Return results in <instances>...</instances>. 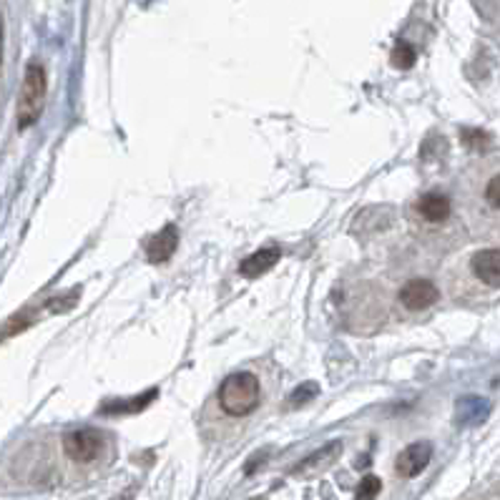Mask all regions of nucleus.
Instances as JSON below:
<instances>
[{
	"mask_svg": "<svg viewBox=\"0 0 500 500\" xmlns=\"http://www.w3.org/2000/svg\"><path fill=\"white\" fill-rule=\"evenodd\" d=\"M262 402V385L251 373H234L219 387V405L231 418H244Z\"/></svg>",
	"mask_w": 500,
	"mask_h": 500,
	"instance_id": "nucleus-1",
	"label": "nucleus"
},
{
	"mask_svg": "<svg viewBox=\"0 0 500 500\" xmlns=\"http://www.w3.org/2000/svg\"><path fill=\"white\" fill-rule=\"evenodd\" d=\"M63 453L73 463H93L103 453V435L99 430H73L63 435Z\"/></svg>",
	"mask_w": 500,
	"mask_h": 500,
	"instance_id": "nucleus-3",
	"label": "nucleus"
},
{
	"mask_svg": "<svg viewBox=\"0 0 500 500\" xmlns=\"http://www.w3.org/2000/svg\"><path fill=\"white\" fill-rule=\"evenodd\" d=\"M488 202L493 209H498L500 206V179L498 176H493L488 184Z\"/></svg>",
	"mask_w": 500,
	"mask_h": 500,
	"instance_id": "nucleus-15",
	"label": "nucleus"
},
{
	"mask_svg": "<svg viewBox=\"0 0 500 500\" xmlns=\"http://www.w3.org/2000/svg\"><path fill=\"white\" fill-rule=\"evenodd\" d=\"M392 66L400 71L405 69H412L415 66V61H418V53H415V48L410 46V43H405V41H400L398 46L392 48Z\"/></svg>",
	"mask_w": 500,
	"mask_h": 500,
	"instance_id": "nucleus-11",
	"label": "nucleus"
},
{
	"mask_svg": "<svg viewBox=\"0 0 500 500\" xmlns=\"http://www.w3.org/2000/svg\"><path fill=\"white\" fill-rule=\"evenodd\" d=\"M415 212H418L425 222L440 224V222H445V219L450 216V199L440 192L422 193L420 199H418V204H415Z\"/></svg>",
	"mask_w": 500,
	"mask_h": 500,
	"instance_id": "nucleus-10",
	"label": "nucleus"
},
{
	"mask_svg": "<svg viewBox=\"0 0 500 500\" xmlns=\"http://www.w3.org/2000/svg\"><path fill=\"white\" fill-rule=\"evenodd\" d=\"M179 247V229L169 224L146 241V259L151 264H161L171 259V254Z\"/></svg>",
	"mask_w": 500,
	"mask_h": 500,
	"instance_id": "nucleus-6",
	"label": "nucleus"
},
{
	"mask_svg": "<svg viewBox=\"0 0 500 500\" xmlns=\"http://www.w3.org/2000/svg\"><path fill=\"white\" fill-rule=\"evenodd\" d=\"M319 392V387L315 385V382H307V385L297 387L295 392H292V398H289V402H292V408H299L302 402H309V400L315 398Z\"/></svg>",
	"mask_w": 500,
	"mask_h": 500,
	"instance_id": "nucleus-14",
	"label": "nucleus"
},
{
	"mask_svg": "<svg viewBox=\"0 0 500 500\" xmlns=\"http://www.w3.org/2000/svg\"><path fill=\"white\" fill-rule=\"evenodd\" d=\"M438 297H440L438 287L428 279H412L400 289V302L410 312H422V309L432 307L438 302Z\"/></svg>",
	"mask_w": 500,
	"mask_h": 500,
	"instance_id": "nucleus-5",
	"label": "nucleus"
},
{
	"mask_svg": "<svg viewBox=\"0 0 500 500\" xmlns=\"http://www.w3.org/2000/svg\"><path fill=\"white\" fill-rule=\"evenodd\" d=\"M0 56H3V38H0Z\"/></svg>",
	"mask_w": 500,
	"mask_h": 500,
	"instance_id": "nucleus-16",
	"label": "nucleus"
},
{
	"mask_svg": "<svg viewBox=\"0 0 500 500\" xmlns=\"http://www.w3.org/2000/svg\"><path fill=\"white\" fill-rule=\"evenodd\" d=\"M46 69L41 63H28L25 69L24 86H21V93H18V108H15V116H18V131H25L41 118L43 114V103H46Z\"/></svg>",
	"mask_w": 500,
	"mask_h": 500,
	"instance_id": "nucleus-2",
	"label": "nucleus"
},
{
	"mask_svg": "<svg viewBox=\"0 0 500 500\" xmlns=\"http://www.w3.org/2000/svg\"><path fill=\"white\" fill-rule=\"evenodd\" d=\"M430 458H432L430 443H425V440L412 443L398 455V460H395V470H398L400 477H418L425 467L430 466Z\"/></svg>",
	"mask_w": 500,
	"mask_h": 500,
	"instance_id": "nucleus-4",
	"label": "nucleus"
},
{
	"mask_svg": "<svg viewBox=\"0 0 500 500\" xmlns=\"http://www.w3.org/2000/svg\"><path fill=\"white\" fill-rule=\"evenodd\" d=\"M340 453H342L340 440H335V443L325 445V448H319L317 453H312L307 460H302V463L295 467V476H305V477L317 476V473H322V470H327L332 463H337Z\"/></svg>",
	"mask_w": 500,
	"mask_h": 500,
	"instance_id": "nucleus-9",
	"label": "nucleus"
},
{
	"mask_svg": "<svg viewBox=\"0 0 500 500\" xmlns=\"http://www.w3.org/2000/svg\"><path fill=\"white\" fill-rule=\"evenodd\" d=\"M380 490H382V480L377 476H367L363 483L357 486V493H354V495H357V500H375L377 495H380Z\"/></svg>",
	"mask_w": 500,
	"mask_h": 500,
	"instance_id": "nucleus-13",
	"label": "nucleus"
},
{
	"mask_svg": "<svg viewBox=\"0 0 500 500\" xmlns=\"http://www.w3.org/2000/svg\"><path fill=\"white\" fill-rule=\"evenodd\" d=\"M470 269L483 285L498 289L500 287V251L498 250H483L473 254L470 259Z\"/></svg>",
	"mask_w": 500,
	"mask_h": 500,
	"instance_id": "nucleus-7",
	"label": "nucleus"
},
{
	"mask_svg": "<svg viewBox=\"0 0 500 500\" xmlns=\"http://www.w3.org/2000/svg\"><path fill=\"white\" fill-rule=\"evenodd\" d=\"M156 398V390H148L146 392V398H144V395H138L137 400H131V402H111V405H106V412H116V415H118V412H138V410H144L148 405V402H151V400Z\"/></svg>",
	"mask_w": 500,
	"mask_h": 500,
	"instance_id": "nucleus-12",
	"label": "nucleus"
},
{
	"mask_svg": "<svg viewBox=\"0 0 500 500\" xmlns=\"http://www.w3.org/2000/svg\"><path fill=\"white\" fill-rule=\"evenodd\" d=\"M279 259H282V250L279 247H267V250L250 254L244 262L239 264V274L247 277V279H257V277H262L269 269H274L279 264Z\"/></svg>",
	"mask_w": 500,
	"mask_h": 500,
	"instance_id": "nucleus-8",
	"label": "nucleus"
}]
</instances>
